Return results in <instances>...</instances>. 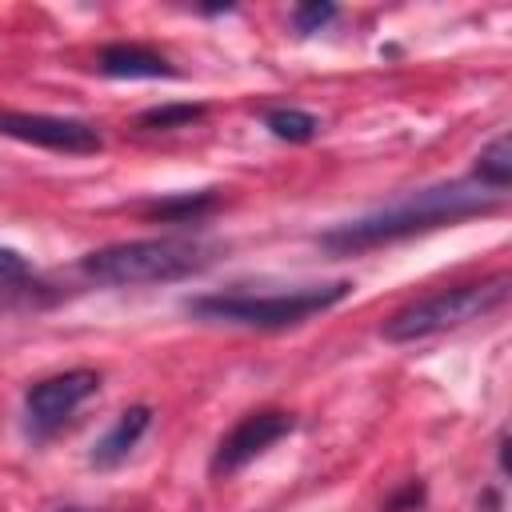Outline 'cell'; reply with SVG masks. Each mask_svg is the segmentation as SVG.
<instances>
[{
  "mask_svg": "<svg viewBox=\"0 0 512 512\" xmlns=\"http://www.w3.org/2000/svg\"><path fill=\"white\" fill-rule=\"evenodd\" d=\"M492 208H496V192H480L472 184L424 188L400 204H388L384 212H372V216H360V220H348V224L324 232L320 244L340 256L368 252V248H380V244H392V240H404L416 232H432V228H444V224H456L464 216H480Z\"/></svg>",
  "mask_w": 512,
  "mask_h": 512,
  "instance_id": "cell-1",
  "label": "cell"
},
{
  "mask_svg": "<svg viewBox=\"0 0 512 512\" xmlns=\"http://www.w3.org/2000/svg\"><path fill=\"white\" fill-rule=\"evenodd\" d=\"M216 244L196 236H152V240H124L96 248L80 260V272L108 288H132V284H164L184 280L192 272H204L216 260Z\"/></svg>",
  "mask_w": 512,
  "mask_h": 512,
  "instance_id": "cell-2",
  "label": "cell"
},
{
  "mask_svg": "<svg viewBox=\"0 0 512 512\" xmlns=\"http://www.w3.org/2000/svg\"><path fill=\"white\" fill-rule=\"evenodd\" d=\"M352 292L348 280L336 284H308V288H292V292H216V296H192L184 308L196 320H212V324H240V328H288L300 324L316 312H328L332 304H340Z\"/></svg>",
  "mask_w": 512,
  "mask_h": 512,
  "instance_id": "cell-3",
  "label": "cell"
},
{
  "mask_svg": "<svg viewBox=\"0 0 512 512\" xmlns=\"http://www.w3.org/2000/svg\"><path fill=\"white\" fill-rule=\"evenodd\" d=\"M508 272H496L488 280H472V284H452L440 292H428L412 304H404L400 312H392L384 320V340L392 344H412V340H428L440 336L448 328H460L468 320H480L488 312H496L508 300Z\"/></svg>",
  "mask_w": 512,
  "mask_h": 512,
  "instance_id": "cell-4",
  "label": "cell"
},
{
  "mask_svg": "<svg viewBox=\"0 0 512 512\" xmlns=\"http://www.w3.org/2000/svg\"><path fill=\"white\" fill-rule=\"evenodd\" d=\"M96 388H100V376H96L92 368H68V372H56V376L36 380V384L24 392L28 428H32L36 436L56 432Z\"/></svg>",
  "mask_w": 512,
  "mask_h": 512,
  "instance_id": "cell-5",
  "label": "cell"
},
{
  "mask_svg": "<svg viewBox=\"0 0 512 512\" xmlns=\"http://www.w3.org/2000/svg\"><path fill=\"white\" fill-rule=\"evenodd\" d=\"M0 136L48 148V152H68V156H88L100 152V132L84 120L68 116H44V112H0Z\"/></svg>",
  "mask_w": 512,
  "mask_h": 512,
  "instance_id": "cell-6",
  "label": "cell"
},
{
  "mask_svg": "<svg viewBox=\"0 0 512 512\" xmlns=\"http://www.w3.org/2000/svg\"><path fill=\"white\" fill-rule=\"evenodd\" d=\"M292 416L280 412V408H264V412H248L240 416V424L216 444L212 452V476H232L240 472L248 460H256L264 448H272L280 436L292 432Z\"/></svg>",
  "mask_w": 512,
  "mask_h": 512,
  "instance_id": "cell-7",
  "label": "cell"
},
{
  "mask_svg": "<svg viewBox=\"0 0 512 512\" xmlns=\"http://www.w3.org/2000/svg\"><path fill=\"white\" fill-rule=\"evenodd\" d=\"M52 300V284L32 272V264L16 248H0V308H40Z\"/></svg>",
  "mask_w": 512,
  "mask_h": 512,
  "instance_id": "cell-8",
  "label": "cell"
},
{
  "mask_svg": "<svg viewBox=\"0 0 512 512\" xmlns=\"http://www.w3.org/2000/svg\"><path fill=\"white\" fill-rule=\"evenodd\" d=\"M148 424H152V408H148V404H132V408H124V412L116 416V424L96 440V448H92V464H96V468H112V464H120V460L136 448V440L148 432Z\"/></svg>",
  "mask_w": 512,
  "mask_h": 512,
  "instance_id": "cell-9",
  "label": "cell"
},
{
  "mask_svg": "<svg viewBox=\"0 0 512 512\" xmlns=\"http://www.w3.org/2000/svg\"><path fill=\"white\" fill-rule=\"evenodd\" d=\"M100 72L120 80H156V76H172V64L144 44H108L100 52Z\"/></svg>",
  "mask_w": 512,
  "mask_h": 512,
  "instance_id": "cell-10",
  "label": "cell"
},
{
  "mask_svg": "<svg viewBox=\"0 0 512 512\" xmlns=\"http://www.w3.org/2000/svg\"><path fill=\"white\" fill-rule=\"evenodd\" d=\"M476 180L484 188H492L496 196L512 184V140L508 136H496L480 156H476Z\"/></svg>",
  "mask_w": 512,
  "mask_h": 512,
  "instance_id": "cell-11",
  "label": "cell"
},
{
  "mask_svg": "<svg viewBox=\"0 0 512 512\" xmlns=\"http://www.w3.org/2000/svg\"><path fill=\"white\" fill-rule=\"evenodd\" d=\"M264 124L272 128V136H280V140H292V144H304V140H312L316 136V116L312 112H304V108H272L268 116H264Z\"/></svg>",
  "mask_w": 512,
  "mask_h": 512,
  "instance_id": "cell-12",
  "label": "cell"
},
{
  "mask_svg": "<svg viewBox=\"0 0 512 512\" xmlns=\"http://www.w3.org/2000/svg\"><path fill=\"white\" fill-rule=\"evenodd\" d=\"M212 204H216L212 192H184V196L148 204V216H160V220H196V216H204Z\"/></svg>",
  "mask_w": 512,
  "mask_h": 512,
  "instance_id": "cell-13",
  "label": "cell"
},
{
  "mask_svg": "<svg viewBox=\"0 0 512 512\" xmlns=\"http://www.w3.org/2000/svg\"><path fill=\"white\" fill-rule=\"evenodd\" d=\"M204 116L200 104H160V108H148L140 112V128H184V124H196Z\"/></svg>",
  "mask_w": 512,
  "mask_h": 512,
  "instance_id": "cell-14",
  "label": "cell"
},
{
  "mask_svg": "<svg viewBox=\"0 0 512 512\" xmlns=\"http://www.w3.org/2000/svg\"><path fill=\"white\" fill-rule=\"evenodd\" d=\"M332 16H336V4H320V0H312V4H296V8H292V24H296V32H320Z\"/></svg>",
  "mask_w": 512,
  "mask_h": 512,
  "instance_id": "cell-15",
  "label": "cell"
},
{
  "mask_svg": "<svg viewBox=\"0 0 512 512\" xmlns=\"http://www.w3.org/2000/svg\"><path fill=\"white\" fill-rule=\"evenodd\" d=\"M420 500H424V484L408 480V484H404V488H400V492H396V496L384 504V512H412Z\"/></svg>",
  "mask_w": 512,
  "mask_h": 512,
  "instance_id": "cell-16",
  "label": "cell"
},
{
  "mask_svg": "<svg viewBox=\"0 0 512 512\" xmlns=\"http://www.w3.org/2000/svg\"><path fill=\"white\" fill-rule=\"evenodd\" d=\"M64 512H88V508H64Z\"/></svg>",
  "mask_w": 512,
  "mask_h": 512,
  "instance_id": "cell-17",
  "label": "cell"
}]
</instances>
